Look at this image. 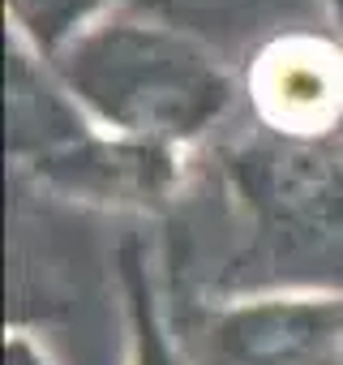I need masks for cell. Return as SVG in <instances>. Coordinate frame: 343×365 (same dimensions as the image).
Listing matches in <instances>:
<instances>
[{"mask_svg": "<svg viewBox=\"0 0 343 365\" xmlns=\"http://www.w3.org/2000/svg\"><path fill=\"white\" fill-rule=\"evenodd\" d=\"M5 365H52L48 361V352L31 339V335H9V344H5Z\"/></svg>", "mask_w": 343, "mask_h": 365, "instance_id": "52a82bcc", "label": "cell"}, {"mask_svg": "<svg viewBox=\"0 0 343 365\" xmlns=\"http://www.w3.org/2000/svg\"><path fill=\"white\" fill-rule=\"evenodd\" d=\"M120 5L137 18L185 31L189 39H198L223 56L228 43H241L253 31L270 26L283 0H120Z\"/></svg>", "mask_w": 343, "mask_h": 365, "instance_id": "5b68a950", "label": "cell"}, {"mask_svg": "<svg viewBox=\"0 0 343 365\" xmlns=\"http://www.w3.org/2000/svg\"><path fill=\"white\" fill-rule=\"evenodd\" d=\"M9 155L52 190L95 202H159L176 180V150L107 133L18 35L9 39Z\"/></svg>", "mask_w": 343, "mask_h": 365, "instance_id": "7a4b0ae2", "label": "cell"}, {"mask_svg": "<svg viewBox=\"0 0 343 365\" xmlns=\"http://www.w3.org/2000/svg\"><path fill=\"white\" fill-rule=\"evenodd\" d=\"M228 365H343V292H270L215 314Z\"/></svg>", "mask_w": 343, "mask_h": 365, "instance_id": "277c9868", "label": "cell"}, {"mask_svg": "<svg viewBox=\"0 0 343 365\" xmlns=\"http://www.w3.org/2000/svg\"><path fill=\"white\" fill-rule=\"evenodd\" d=\"M48 65L107 133L163 150L198 142L236 103V78L215 48L129 9L86 26Z\"/></svg>", "mask_w": 343, "mask_h": 365, "instance_id": "6da1fadb", "label": "cell"}, {"mask_svg": "<svg viewBox=\"0 0 343 365\" xmlns=\"http://www.w3.org/2000/svg\"><path fill=\"white\" fill-rule=\"evenodd\" d=\"M326 9H330V18H334L339 31H343V0H326Z\"/></svg>", "mask_w": 343, "mask_h": 365, "instance_id": "ba28073f", "label": "cell"}, {"mask_svg": "<svg viewBox=\"0 0 343 365\" xmlns=\"http://www.w3.org/2000/svg\"><path fill=\"white\" fill-rule=\"evenodd\" d=\"M245 86L266 133L317 142L343 120V48L313 31H279L253 52Z\"/></svg>", "mask_w": 343, "mask_h": 365, "instance_id": "3957f363", "label": "cell"}, {"mask_svg": "<svg viewBox=\"0 0 343 365\" xmlns=\"http://www.w3.org/2000/svg\"><path fill=\"white\" fill-rule=\"evenodd\" d=\"M107 0H9L14 35L31 43L43 61H56L86 26H95V14Z\"/></svg>", "mask_w": 343, "mask_h": 365, "instance_id": "8992f818", "label": "cell"}]
</instances>
